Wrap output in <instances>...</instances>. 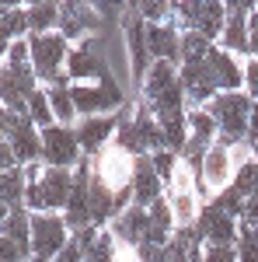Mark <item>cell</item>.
Listing matches in <instances>:
<instances>
[{
    "instance_id": "obj_1",
    "label": "cell",
    "mask_w": 258,
    "mask_h": 262,
    "mask_svg": "<svg viewBox=\"0 0 258 262\" xmlns=\"http://www.w3.org/2000/svg\"><path fill=\"white\" fill-rule=\"evenodd\" d=\"M220 126V140L223 147H234L241 140L258 137V101L248 91H220L209 105H202Z\"/></svg>"
},
{
    "instance_id": "obj_2",
    "label": "cell",
    "mask_w": 258,
    "mask_h": 262,
    "mask_svg": "<svg viewBox=\"0 0 258 262\" xmlns=\"http://www.w3.org/2000/svg\"><path fill=\"white\" fill-rule=\"evenodd\" d=\"M28 213H63L70 192H74V168H49V164H28Z\"/></svg>"
},
{
    "instance_id": "obj_3",
    "label": "cell",
    "mask_w": 258,
    "mask_h": 262,
    "mask_svg": "<svg viewBox=\"0 0 258 262\" xmlns=\"http://www.w3.org/2000/svg\"><path fill=\"white\" fill-rule=\"evenodd\" d=\"M32 46V67L39 74L42 88H70V74H66V60H70V42L63 39L60 32H49V35H28Z\"/></svg>"
},
{
    "instance_id": "obj_4",
    "label": "cell",
    "mask_w": 258,
    "mask_h": 262,
    "mask_svg": "<svg viewBox=\"0 0 258 262\" xmlns=\"http://www.w3.org/2000/svg\"><path fill=\"white\" fill-rule=\"evenodd\" d=\"M171 21L181 32H199L209 42H220L223 25H227V4H220V0H181V4H175Z\"/></svg>"
},
{
    "instance_id": "obj_5",
    "label": "cell",
    "mask_w": 258,
    "mask_h": 262,
    "mask_svg": "<svg viewBox=\"0 0 258 262\" xmlns=\"http://www.w3.org/2000/svg\"><path fill=\"white\" fill-rule=\"evenodd\" d=\"M70 234L63 213H32V262H53L70 245Z\"/></svg>"
},
{
    "instance_id": "obj_6",
    "label": "cell",
    "mask_w": 258,
    "mask_h": 262,
    "mask_svg": "<svg viewBox=\"0 0 258 262\" xmlns=\"http://www.w3.org/2000/svg\"><path fill=\"white\" fill-rule=\"evenodd\" d=\"M234 175H238V164L230 158V147L213 143L209 154L202 158V168H199V196L213 203L220 192H227L234 185Z\"/></svg>"
},
{
    "instance_id": "obj_7",
    "label": "cell",
    "mask_w": 258,
    "mask_h": 262,
    "mask_svg": "<svg viewBox=\"0 0 258 262\" xmlns=\"http://www.w3.org/2000/svg\"><path fill=\"white\" fill-rule=\"evenodd\" d=\"M84 161V150H80L77 129L74 126H49L42 129V164L49 168H77Z\"/></svg>"
},
{
    "instance_id": "obj_8",
    "label": "cell",
    "mask_w": 258,
    "mask_h": 262,
    "mask_svg": "<svg viewBox=\"0 0 258 262\" xmlns=\"http://www.w3.org/2000/svg\"><path fill=\"white\" fill-rule=\"evenodd\" d=\"M74 105H77L80 119H91V116H115L122 108V91L115 88V81L101 84H74Z\"/></svg>"
},
{
    "instance_id": "obj_9",
    "label": "cell",
    "mask_w": 258,
    "mask_h": 262,
    "mask_svg": "<svg viewBox=\"0 0 258 262\" xmlns=\"http://www.w3.org/2000/svg\"><path fill=\"white\" fill-rule=\"evenodd\" d=\"M95 161V175H98L112 192H122V189H129L133 185V171H136V158L129 154V150H122V147H105L98 158H91Z\"/></svg>"
},
{
    "instance_id": "obj_10",
    "label": "cell",
    "mask_w": 258,
    "mask_h": 262,
    "mask_svg": "<svg viewBox=\"0 0 258 262\" xmlns=\"http://www.w3.org/2000/svg\"><path fill=\"white\" fill-rule=\"evenodd\" d=\"M255 11L251 0H230L227 4V25H223V35H220V49L244 56L248 60V49H251V28H248V14Z\"/></svg>"
},
{
    "instance_id": "obj_11",
    "label": "cell",
    "mask_w": 258,
    "mask_h": 262,
    "mask_svg": "<svg viewBox=\"0 0 258 262\" xmlns=\"http://www.w3.org/2000/svg\"><path fill=\"white\" fill-rule=\"evenodd\" d=\"M60 35L70 46L91 39V35H101V14L95 4H63V14H60Z\"/></svg>"
},
{
    "instance_id": "obj_12",
    "label": "cell",
    "mask_w": 258,
    "mask_h": 262,
    "mask_svg": "<svg viewBox=\"0 0 258 262\" xmlns=\"http://www.w3.org/2000/svg\"><path fill=\"white\" fill-rule=\"evenodd\" d=\"M122 116H91V119H80L74 129H77V140L84 158H98L105 147L115 143V133H119Z\"/></svg>"
},
{
    "instance_id": "obj_13",
    "label": "cell",
    "mask_w": 258,
    "mask_h": 262,
    "mask_svg": "<svg viewBox=\"0 0 258 262\" xmlns=\"http://www.w3.org/2000/svg\"><path fill=\"white\" fill-rule=\"evenodd\" d=\"M196 231H199V238H202V245H238L241 221L230 217V213H223V210H217L213 203H206L202 213H199Z\"/></svg>"
},
{
    "instance_id": "obj_14",
    "label": "cell",
    "mask_w": 258,
    "mask_h": 262,
    "mask_svg": "<svg viewBox=\"0 0 258 262\" xmlns=\"http://www.w3.org/2000/svg\"><path fill=\"white\" fill-rule=\"evenodd\" d=\"M178 81L185 88L189 108H202V105H209L220 95V88H217V81H213V74H209L206 63H181Z\"/></svg>"
},
{
    "instance_id": "obj_15",
    "label": "cell",
    "mask_w": 258,
    "mask_h": 262,
    "mask_svg": "<svg viewBox=\"0 0 258 262\" xmlns=\"http://www.w3.org/2000/svg\"><path fill=\"white\" fill-rule=\"evenodd\" d=\"M108 231L115 234L119 245H133V248H139V245L147 242V231H150V213L133 203V206H126L122 213H115V221L108 224Z\"/></svg>"
},
{
    "instance_id": "obj_16",
    "label": "cell",
    "mask_w": 258,
    "mask_h": 262,
    "mask_svg": "<svg viewBox=\"0 0 258 262\" xmlns=\"http://www.w3.org/2000/svg\"><path fill=\"white\" fill-rule=\"evenodd\" d=\"M206 67H209L220 91H244V63H241V56L213 46V53L206 56Z\"/></svg>"
},
{
    "instance_id": "obj_17",
    "label": "cell",
    "mask_w": 258,
    "mask_h": 262,
    "mask_svg": "<svg viewBox=\"0 0 258 262\" xmlns=\"http://www.w3.org/2000/svg\"><path fill=\"white\" fill-rule=\"evenodd\" d=\"M164 192H168V185L164 179L157 175V168L150 158H136V171H133V203L143 206V210H150L157 200H164Z\"/></svg>"
},
{
    "instance_id": "obj_18",
    "label": "cell",
    "mask_w": 258,
    "mask_h": 262,
    "mask_svg": "<svg viewBox=\"0 0 258 262\" xmlns=\"http://www.w3.org/2000/svg\"><path fill=\"white\" fill-rule=\"evenodd\" d=\"M147 49L154 60H168L181 67V28L175 21L168 25H147Z\"/></svg>"
},
{
    "instance_id": "obj_19",
    "label": "cell",
    "mask_w": 258,
    "mask_h": 262,
    "mask_svg": "<svg viewBox=\"0 0 258 262\" xmlns=\"http://www.w3.org/2000/svg\"><path fill=\"white\" fill-rule=\"evenodd\" d=\"M178 70L181 67H175V63H168V60H154V67L147 70V77L139 81V95H143V101H154L157 95L171 91V88L178 84Z\"/></svg>"
},
{
    "instance_id": "obj_20",
    "label": "cell",
    "mask_w": 258,
    "mask_h": 262,
    "mask_svg": "<svg viewBox=\"0 0 258 262\" xmlns=\"http://www.w3.org/2000/svg\"><path fill=\"white\" fill-rule=\"evenodd\" d=\"M28 4H4L0 7V39H4V49L11 42L28 39Z\"/></svg>"
},
{
    "instance_id": "obj_21",
    "label": "cell",
    "mask_w": 258,
    "mask_h": 262,
    "mask_svg": "<svg viewBox=\"0 0 258 262\" xmlns=\"http://www.w3.org/2000/svg\"><path fill=\"white\" fill-rule=\"evenodd\" d=\"M4 238L14 242L21 248V255L32 262V213L21 206V210H11L4 213Z\"/></svg>"
},
{
    "instance_id": "obj_22",
    "label": "cell",
    "mask_w": 258,
    "mask_h": 262,
    "mask_svg": "<svg viewBox=\"0 0 258 262\" xmlns=\"http://www.w3.org/2000/svg\"><path fill=\"white\" fill-rule=\"evenodd\" d=\"M60 14H63V4H53V0L28 4V32H32V35L60 32Z\"/></svg>"
},
{
    "instance_id": "obj_23",
    "label": "cell",
    "mask_w": 258,
    "mask_h": 262,
    "mask_svg": "<svg viewBox=\"0 0 258 262\" xmlns=\"http://www.w3.org/2000/svg\"><path fill=\"white\" fill-rule=\"evenodd\" d=\"M45 95H49V105H53V116L60 126H77L80 116H77V105H74V84L70 88H45Z\"/></svg>"
},
{
    "instance_id": "obj_24",
    "label": "cell",
    "mask_w": 258,
    "mask_h": 262,
    "mask_svg": "<svg viewBox=\"0 0 258 262\" xmlns=\"http://www.w3.org/2000/svg\"><path fill=\"white\" fill-rule=\"evenodd\" d=\"M115 252H119L115 234H112L108 227H101L98 234L84 245V262H112V259H115Z\"/></svg>"
},
{
    "instance_id": "obj_25",
    "label": "cell",
    "mask_w": 258,
    "mask_h": 262,
    "mask_svg": "<svg viewBox=\"0 0 258 262\" xmlns=\"http://www.w3.org/2000/svg\"><path fill=\"white\" fill-rule=\"evenodd\" d=\"M217 42H209L199 32H181V63H206Z\"/></svg>"
},
{
    "instance_id": "obj_26",
    "label": "cell",
    "mask_w": 258,
    "mask_h": 262,
    "mask_svg": "<svg viewBox=\"0 0 258 262\" xmlns=\"http://www.w3.org/2000/svg\"><path fill=\"white\" fill-rule=\"evenodd\" d=\"M28 119L35 122L39 129H49V126H56V116H53V105H49V95H45V88H39V91L28 98Z\"/></svg>"
},
{
    "instance_id": "obj_27",
    "label": "cell",
    "mask_w": 258,
    "mask_h": 262,
    "mask_svg": "<svg viewBox=\"0 0 258 262\" xmlns=\"http://www.w3.org/2000/svg\"><path fill=\"white\" fill-rule=\"evenodd\" d=\"M234 192H238L244 203L251 200V196H258V164L255 161H244L238 168V175H234Z\"/></svg>"
},
{
    "instance_id": "obj_28",
    "label": "cell",
    "mask_w": 258,
    "mask_h": 262,
    "mask_svg": "<svg viewBox=\"0 0 258 262\" xmlns=\"http://www.w3.org/2000/svg\"><path fill=\"white\" fill-rule=\"evenodd\" d=\"M213 206L223 210V213H230V217H238V221H244V200L234 192V185H230L227 192H220L217 200H213Z\"/></svg>"
},
{
    "instance_id": "obj_29",
    "label": "cell",
    "mask_w": 258,
    "mask_h": 262,
    "mask_svg": "<svg viewBox=\"0 0 258 262\" xmlns=\"http://www.w3.org/2000/svg\"><path fill=\"white\" fill-rule=\"evenodd\" d=\"M150 161H154V168H157V175L164 179V185L171 182V175H175V168H178V154L175 150H157V154H150Z\"/></svg>"
},
{
    "instance_id": "obj_30",
    "label": "cell",
    "mask_w": 258,
    "mask_h": 262,
    "mask_svg": "<svg viewBox=\"0 0 258 262\" xmlns=\"http://www.w3.org/2000/svg\"><path fill=\"white\" fill-rule=\"evenodd\" d=\"M202 262H238V245H206Z\"/></svg>"
},
{
    "instance_id": "obj_31",
    "label": "cell",
    "mask_w": 258,
    "mask_h": 262,
    "mask_svg": "<svg viewBox=\"0 0 258 262\" xmlns=\"http://www.w3.org/2000/svg\"><path fill=\"white\" fill-rule=\"evenodd\" d=\"M244 91L258 101V56H248L244 60Z\"/></svg>"
},
{
    "instance_id": "obj_32",
    "label": "cell",
    "mask_w": 258,
    "mask_h": 262,
    "mask_svg": "<svg viewBox=\"0 0 258 262\" xmlns=\"http://www.w3.org/2000/svg\"><path fill=\"white\" fill-rule=\"evenodd\" d=\"M53 262H84V248H80V242H77V238H70V245H66Z\"/></svg>"
},
{
    "instance_id": "obj_33",
    "label": "cell",
    "mask_w": 258,
    "mask_h": 262,
    "mask_svg": "<svg viewBox=\"0 0 258 262\" xmlns=\"http://www.w3.org/2000/svg\"><path fill=\"white\" fill-rule=\"evenodd\" d=\"M112 262H143V255H139V248H133V245H119V252H115Z\"/></svg>"
},
{
    "instance_id": "obj_34",
    "label": "cell",
    "mask_w": 258,
    "mask_h": 262,
    "mask_svg": "<svg viewBox=\"0 0 258 262\" xmlns=\"http://www.w3.org/2000/svg\"><path fill=\"white\" fill-rule=\"evenodd\" d=\"M241 224H248V227H258V196H251V200L244 203V221Z\"/></svg>"
}]
</instances>
